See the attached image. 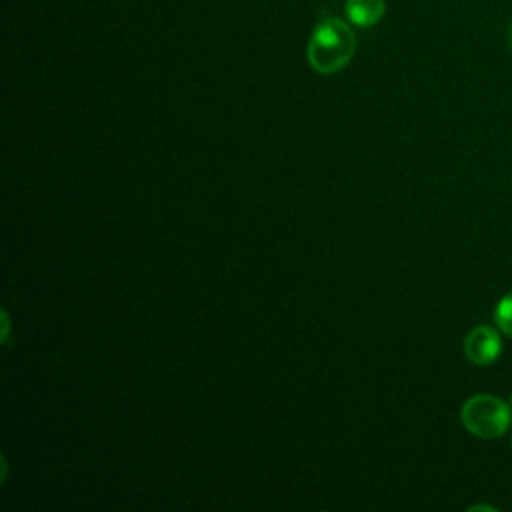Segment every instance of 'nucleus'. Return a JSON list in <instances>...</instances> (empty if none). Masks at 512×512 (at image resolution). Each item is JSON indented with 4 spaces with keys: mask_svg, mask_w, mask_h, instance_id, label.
Wrapping results in <instances>:
<instances>
[{
    "mask_svg": "<svg viewBox=\"0 0 512 512\" xmlns=\"http://www.w3.org/2000/svg\"><path fill=\"white\" fill-rule=\"evenodd\" d=\"M356 36L340 18H324L316 24L308 42V62L320 74L342 70L354 56Z\"/></svg>",
    "mask_w": 512,
    "mask_h": 512,
    "instance_id": "obj_1",
    "label": "nucleus"
},
{
    "mask_svg": "<svg viewBox=\"0 0 512 512\" xmlns=\"http://www.w3.org/2000/svg\"><path fill=\"white\" fill-rule=\"evenodd\" d=\"M460 418L472 436L492 440L508 432L512 424V408L498 396L476 394L464 402Z\"/></svg>",
    "mask_w": 512,
    "mask_h": 512,
    "instance_id": "obj_2",
    "label": "nucleus"
},
{
    "mask_svg": "<svg viewBox=\"0 0 512 512\" xmlns=\"http://www.w3.org/2000/svg\"><path fill=\"white\" fill-rule=\"evenodd\" d=\"M502 352L500 330L492 326H476L468 332L464 340V354L476 366H488L498 360Z\"/></svg>",
    "mask_w": 512,
    "mask_h": 512,
    "instance_id": "obj_3",
    "label": "nucleus"
},
{
    "mask_svg": "<svg viewBox=\"0 0 512 512\" xmlns=\"http://www.w3.org/2000/svg\"><path fill=\"white\" fill-rule=\"evenodd\" d=\"M346 16L356 26H374L386 12V0H346Z\"/></svg>",
    "mask_w": 512,
    "mask_h": 512,
    "instance_id": "obj_4",
    "label": "nucleus"
},
{
    "mask_svg": "<svg viewBox=\"0 0 512 512\" xmlns=\"http://www.w3.org/2000/svg\"><path fill=\"white\" fill-rule=\"evenodd\" d=\"M494 322L498 326V330L506 336L512 338V292H508L506 296L500 298V302L496 304L494 310Z\"/></svg>",
    "mask_w": 512,
    "mask_h": 512,
    "instance_id": "obj_5",
    "label": "nucleus"
},
{
    "mask_svg": "<svg viewBox=\"0 0 512 512\" xmlns=\"http://www.w3.org/2000/svg\"><path fill=\"white\" fill-rule=\"evenodd\" d=\"M470 510H496V508H492V506H472Z\"/></svg>",
    "mask_w": 512,
    "mask_h": 512,
    "instance_id": "obj_6",
    "label": "nucleus"
},
{
    "mask_svg": "<svg viewBox=\"0 0 512 512\" xmlns=\"http://www.w3.org/2000/svg\"><path fill=\"white\" fill-rule=\"evenodd\" d=\"M508 404H510V408H512V394H510V400H508Z\"/></svg>",
    "mask_w": 512,
    "mask_h": 512,
    "instance_id": "obj_7",
    "label": "nucleus"
}]
</instances>
